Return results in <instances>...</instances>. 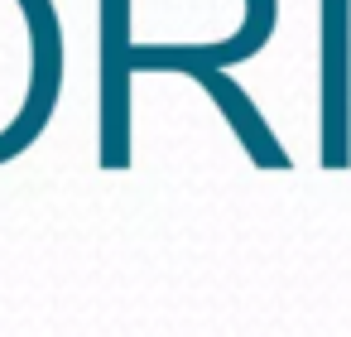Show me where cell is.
Instances as JSON below:
<instances>
[{"label":"cell","mask_w":351,"mask_h":337,"mask_svg":"<svg viewBox=\"0 0 351 337\" xmlns=\"http://www.w3.org/2000/svg\"><path fill=\"white\" fill-rule=\"evenodd\" d=\"M207 92H212V102L226 111V121H231V130L241 135V145L250 150V159L260 164V169H289V154H284V145L269 135V126H265V116L250 106V97L226 78V73H217V68H202V73H193Z\"/></svg>","instance_id":"7a4b0ae2"},{"label":"cell","mask_w":351,"mask_h":337,"mask_svg":"<svg viewBox=\"0 0 351 337\" xmlns=\"http://www.w3.org/2000/svg\"><path fill=\"white\" fill-rule=\"evenodd\" d=\"M351 0H322V164L351 159Z\"/></svg>","instance_id":"6da1fadb"}]
</instances>
